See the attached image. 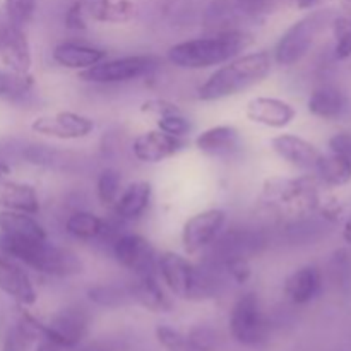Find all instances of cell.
Here are the masks:
<instances>
[{"label": "cell", "instance_id": "10", "mask_svg": "<svg viewBox=\"0 0 351 351\" xmlns=\"http://www.w3.org/2000/svg\"><path fill=\"white\" fill-rule=\"evenodd\" d=\"M226 225V213L223 209H206L197 213L185 221L182 228V245L192 256L206 247L213 245L215 240L223 233Z\"/></svg>", "mask_w": 351, "mask_h": 351}, {"label": "cell", "instance_id": "38", "mask_svg": "<svg viewBox=\"0 0 351 351\" xmlns=\"http://www.w3.org/2000/svg\"><path fill=\"white\" fill-rule=\"evenodd\" d=\"M141 112L149 113V115H156L158 119L165 115H171V113H180V106L177 103L170 101L165 98H151L141 105Z\"/></svg>", "mask_w": 351, "mask_h": 351}, {"label": "cell", "instance_id": "31", "mask_svg": "<svg viewBox=\"0 0 351 351\" xmlns=\"http://www.w3.org/2000/svg\"><path fill=\"white\" fill-rule=\"evenodd\" d=\"M122 192V175L115 168H106L99 173L96 182V195L98 201L106 208H113Z\"/></svg>", "mask_w": 351, "mask_h": 351}, {"label": "cell", "instance_id": "8", "mask_svg": "<svg viewBox=\"0 0 351 351\" xmlns=\"http://www.w3.org/2000/svg\"><path fill=\"white\" fill-rule=\"evenodd\" d=\"M89 329V314L81 307H65L50 319L41 321V338L60 348H74L84 339Z\"/></svg>", "mask_w": 351, "mask_h": 351}, {"label": "cell", "instance_id": "47", "mask_svg": "<svg viewBox=\"0 0 351 351\" xmlns=\"http://www.w3.org/2000/svg\"><path fill=\"white\" fill-rule=\"evenodd\" d=\"M341 7L351 16V0H341Z\"/></svg>", "mask_w": 351, "mask_h": 351}, {"label": "cell", "instance_id": "41", "mask_svg": "<svg viewBox=\"0 0 351 351\" xmlns=\"http://www.w3.org/2000/svg\"><path fill=\"white\" fill-rule=\"evenodd\" d=\"M329 149L331 153L345 154L351 160V132H339L329 139Z\"/></svg>", "mask_w": 351, "mask_h": 351}, {"label": "cell", "instance_id": "7", "mask_svg": "<svg viewBox=\"0 0 351 351\" xmlns=\"http://www.w3.org/2000/svg\"><path fill=\"white\" fill-rule=\"evenodd\" d=\"M160 60L154 55H127V57L103 60L93 67L81 71L77 77L91 84H119L136 81L156 71Z\"/></svg>", "mask_w": 351, "mask_h": 351}, {"label": "cell", "instance_id": "33", "mask_svg": "<svg viewBox=\"0 0 351 351\" xmlns=\"http://www.w3.org/2000/svg\"><path fill=\"white\" fill-rule=\"evenodd\" d=\"M335 34V58L346 60L351 57V17L336 16L331 23Z\"/></svg>", "mask_w": 351, "mask_h": 351}, {"label": "cell", "instance_id": "3", "mask_svg": "<svg viewBox=\"0 0 351 351\" xmlns=\"http://www.w3.org/2000/svg\"><path fill=\"white\" fill-rule=\"evenodd\" d=\"M158 274L175 297L187 302L209 300L216 295L218 285L215 278L199 269L187 257L177 252H163L158 256Z\"/></svg>", "mask_w": 351, "mask_h": 351}, {"label": "cell", "instance_id": "32", "mask_svg": "<svg viewBox=\"0 0 351 351\" xmlns=\"http://www.w3.org/2000/svg\"><path fill=\"white\" fill-rule=\"evenodd\" d=\"M240 16L252 21H263L276 10L287 7L291 0H233Z\"/></svg>", "mask_w": 351, "mask_h": 351}, {"label": "cell", "instance_id": "23", "mask_svg": "<svg viewBox=\"0 0 351 351\" xmlns=\"http://www.w3.org/2000/svg\"><path fill=\"white\" fill-rule=\"evenodd\" d=\"M308 112L324 120H336L348 108V98L335 84H322L311 93L307 99Z\"/></svg>", "mask_w": 351, "mask_h": 351}, {"label": "cell", "instance_id": "44", "mask_svg": "<svg viewBox=\"0 0 351 351\" xmlns=\"http://www.w3.org/2000/svg\"><path fill=\"white\" fill-rule=\"evenodd\" d=\"M81 351H113V348L110 345H105V343H95V345L86 346V348Z\"/></svg>", "mask_w": 351, "mask_h": 351}, {"label": "cell", "instance_id": "27", "mask_svg": "<svg viewBox=\"0 0 351 351\" xmlns=\"http://www.w3.org/2000/svg\"><path fill=\"white\" fill-rule=\"evenodd\" d=\"M65 232L77 240H98L108 232V223L101 216L89 211H77L71 215L65 221Z\"/></svg>", "mask_w": 351, "mask_h": 351}, {"label": "cell", "instance_id": "2", "mask_svg": "<svg viewBox=\"0 0 351 351\" xmlns=\"http://www.w3.org/2000/svg\"><path fill=\"white\" fill-rule=\"evenodd\" d=\"M273 65V57L266 50L239 55L209 75L197 89V98L201 101H219L240 95L263 82L271 74Z\"/></svg>", "mask_w": 351, "mask_h": 351}, {"label": "cell", "instance_id": "35", "mask_svg": "<svg viewBox=\"0 0 351 351\" xmlns=\"http://www.w3.org/2000/svg\"><path fill=\"white\" fill-rule=\"evenodd\" d=\"M36 10V0H5L7 21L24 27Z\"/></svg>", "mask_w": 351, "mask_h": 351}, {"label": "cell", "instance_id": "1", "mask_svg": "<svg viewBox=\"0 0 351 351\" xmlns=\"http://www.w3.org/2000/svg\"><path fill=\"white\" fill-rule=\"evenodd\" d=\"M250 45L252 34L237 27L173 45L168 50L167 57L175 67L185 71H201L226 64L232 58L239 57Z\"/></svg>", "mask_w": 351, "mask_h": 351}, {"label": "cell", "instance_id": "16", "mask_svg": "<svg viewBox=\"0 0 351 351\" xmlns=\"http://www.w3.org/2000/svg\"><path fill=\"white\" fill-rule=\"evenodd\" d=\"M271 147L274 153L290 163L291 167H297L300 170H312L314 171L315 165L321 160L322 153L308 143L307 139L295 134H281L271 139Z\"/></svg>", "mask_w": 351, "mask_h": 351}, {"label": "cell", "instance_id": "30", "mask_svg": "<svg viewBox=\"0 0 351 351\" xmlns=\"http://www.w3.org/2000/svg\"><path fill=\"white\" fill-rule=\"evenodd\" d=\"M88 298L95 302L99 307H122V305L132 304L129 288L113 287V285H99L88 290Z\"/></svg>", "mask_w": 351, "mask_h": 351}, {"label": "cell", "instance_id": "24", "mask_svg": "<svg viewBox=\"0 0 351 351\" xmlns=\"http://www.w3.org/2000/svg\"><path fill=\"white\" fill-rule=\"evenodd\" d=\"M41 338V319L34 317L21 305L19 321L10 326L3 339L2 351H29Z\"/></svg>", "mask_w": 351, "mask_h": 351}, {"label": "cell", "instance_id": "14", "mask_svg": "<svg viewBox=\"0 0 351 351\" xmlns=\"http://www.w3.org/2000/svg\"><path fill=\"white\" fill-rule=\"evenodd\" d=\"M245 117L250 122L269 127V129H285L295 120L297 110L285 99L257 96L247 103Z\"/></svg>", "mask_w": 351, "mask_h": 351}, {"label": "cell", "instance_id": "25", "mask_svg": "<svg viewBox=\"0 0 351 351\" xmlns=\"http://www.w3.org/2000/svg\"><path fill=\"white\" fill-rule=\"evenodd\" d=\"M315 178L326 187H345L351 182V160L345 154H322L314 168Z\"/></svg>", "mask_w": 351, "mask_h": 351}, {"label": "cell", "instance_id": "42", "mask_svg": "<svg viewBox=\"0 0 351 351\" xmlns=\"http://www.w3.org/2000/svg\"><path fill=\"white\" fill-rule=\"evenodd\" d=\"M322 2H324V0H295V3H297V7L300 10L315 9V7L321 5Z\"/></svg>", "mask_w": 351, "mask_h": 351}, {"label": "cell", "instance_id": "13", "mask_svg": "<svg viewBox=\"0 0 351 351\" xmlns=\"http://www.w3.org/2000/svg\"><path fill=\"white\" fill-rule=\"evenodd\" d=\"M185 143L180 137L161 132L160 129L139 134L132 143V154L143 163H161L173 158L184 149Z\"/></svg>", "mask_w": 351, "mask_h": 351}, {"label": "cell", "instance_id": "43", "mask_svg": "<svg viewBox=\"0 0 351 351\" xmlns=\"http://www.w3.org/2000/svg\"><path fill=\"white\" fill-rule=\"evenodd\" d=\"M34 351H60V346H57L55 343L48 341V339H43V341L36 346V350Z\"/></svg>", "mask_w": 351, "mask_h": 351}, {"label": "cell", "instance_id": "9", "mask_svg": "<svg viewBox=\"0 0 351 351\" xmlns=\"http://www.w3.org/2000/svg\"><path fill=\"white\" fill-rule=\"evenodd\" d=\"M113 256L134 276L158 274V254L153 243L137 233H125L113 242Z\"/></svg>", "mask_w": 351, "mask_h": 351}, {"label": "cell", "instance_id": "4", "mask_svg": "<svg viewBox=\"0 0 351 351\" xmlns=\"http://www.w3.org/2000/svg\"><path fill=\"white\" fill-rule=\"evenodd\" d=\"M336 14L331 9H319L291 24L274 47L273 60L281 67H291L304 60L315 40L326 27L331 26Z\"/></svg>", "mask_w": 351, "mask_h": 351}, {"label": "cell", "instance_id": "5", "mask_svg": "<svg viewBox=\"0 0 351 351\" xmlns=\"http://www.w3.org/2000/svg\"><path fill=\"white\" fill-rule=\"evenodd\" d=\"M317 184L315 177L269 178L264 184L263 195L276 211L293 218H305L321 206Z\"/></svg>", "mask_w": 351, "mask_h": 351}, {"label": "cell", "instance_id": "36", "mask_svg": "<svg viewBox=\"0 0 351 351\" xmlns=\"http://www.w3.org/2000/svg\"><path fill=\"white\" fill-rule=\"evenodd\" d=\"M158 129L165 134H170L173 137H185L189 132H191L192 125L191 120L184 115V113H171V115L160 117L156 122Z\"/></svg>", "mask_w": 351, "mask_h": 351}, {"label": "cell", "instance_id": "40", "mask_svg": "<svg viewBox=\"0 0 351 351\" xmlns=\"http://www.w3.org/2000/svg\"><path fill=\"white\" fill-rule=\"evenodd\" d=\"M65 26L71 31H84L88 27L86 24V12L82 2H74L69 7L65 14Z\"/></svg>", "mask_w": 351, "mask_h": 351}, {"label": "cell", "instance_id": "21", "mask_svg": "<svg viewBox=\"0 0 351 351\" xmlns=\"http://www.w3.org/2000/svg\"><path fill=\"white\" fill-rule=\"evenodd\" d=\"M51 57L60 67L81 72L105 60L106 50L75 41H62L53 48Z\"/></svg>", "mask_w": 351, "mask_h": 351}, {"label": "cell", "instance_id": "22", "mask_svg": "<svg viewBox=\"0 0 351 351\" xmlns=\"http://www.w3.org/2000/svg\"><path fill=\"white\" fill-rule=\"evenodd\" d=\"M0 209L34 216L40 213V195L33 185L2 178L0 180Z\"/></svg>", "mask_w": 351, "mask_h": 351}, {"label": "cell", "instance_id": "45", "mask_svg": "<svg viewBox=\"0 0 351 351\" xmlns=\"http://www.w3.org/2000/svg\"><path fill=\"white\" fill-rule=\"evenodd\" d=\"M9 173H10V165L7 163L5 158L0 156V180H2V178H5Z\"/></svg>", "mask_w": 351, "mask_h": 351}, {"label": "cell", "instance_id": "26", "mask_svg": "<svg viewBox=\"0 0 351 351\" xmlns=\"http://www.w3.org/2000/svg\"><path fill=\"white\" fill-rule=\"evenodd\" d=\"M137 7L132 0H91L88 14L96 23L123 24L136 17Z\"/></svg>", "mask_w": 351, "mask_h": 351}, {"label": "cell", "instance_id": "39", "mask_svg": "<svg viewBox=\"0 0 351 351\" xmlns=\"http://www.w3.org/2000/svg\"><path fill=\"white\" fill-rule=\"evenodd\" d=\"M189 339L202 351H215L216 346H218V336L213 329L206 328V326H199V328L192 329L189 332Z\"/></svg>", "mask_w": 351, "mask_h": 351}, {"label": "cell", "instance_id": "29", "mask_svg": "<svg viewBox=\"0 0 351 351\" xmlns=\"http://www.w3.org/2000/svg\"><path fill=\"white\" fill-rule=\"evenodd\" d=\"M34 89V77L27 74L7 71L0 72V99L19 103L24 101Z\"/></svg>", "mask_w": 351, "mask_h": 351}, {"label": "cell", "instance_id": "17", "mask_svg": "<svg viewBox=\"0 0 351 351\" xmlns=\"http://www.w3.org/2000/svg\"><path fill=\"white\" fill-rule=\"evenodd\" d=\"M195 147L211 158H230L242 147V136L233 125H215L195 137Z\"/></svg>", "mask_w": 351, "mask_h": 351}, {"label": "cell", "instance_id": "46", "mask_svg": "<svg viewBox=\"0 0 351 351\" xmlns=\"http://www.w3.org/2000/svg\"><path fill=\"white\" fill-rule=\"evenodd\" d=\"M343 240L351 245V218L346 219L345 226H343Z\"/></svg>", "mask_w": 351, "mask_h": 351}, {"label": "cell", "instance_id": "28", "mask_svg": "<svg viewBox=\"0 0 351 351\" xmlns=\"http://www.w3.org/2000/svg\"><path fill=\"white\" fill-rule=\"evenodd\" d=\"M0 233L17 237H29V239L47 240V232L43 226L33 218V215L19 211H5L0 209Z\"/></svg>", "mask_w": 351, "mask_h": 351}, {"label": "cell", "instance_id": "15", "mask_svg": "<svg viewBox=\"0 0 351 351\" xmlns=\"http://www.w3.org/2000/svg\"><path fill=\"white\" fill-rule=\"evenodd\" d=\"M0 291L23 307H29L38 298L29 274L17 264V261L3 254H0Z\"/></svg>", "mask_w": 351, "mask_h": 351}, {"label": "cell", "instance_id": "20", "mask_svg": "<svg viewBox=\"0 0 351 351\" xmlns=\"http://www.w3.org/2000/svg\"><path fill=\"white\" fill-rule=\"evenodd\" d=\"M158 274H147V276H136V281L130 283L129 293L134 304L141 305L153 314H168L173 308V302L165 293L158 281Z\"/></svg>", "mask_w": 351, "mask_h": 351}, {"label": "cell", "instance_id": "18", "mask_svg": "<svg viewBox=\"0 0 351 351\" xmlns=\"http://www.w3.org/2000/svg\"><path fill=\"white\" fill-rule=\"evenodd\" d=\"M322 290V273L317 266H302L285 280V297L293 305H307Z\"/></svg>", "mask_w": 351, "mask_h": 351}, {"label": "cell", "instance_id": "6", "mask_svg": "<svg viewBox=\"0 0 351 351\" xmlns=\"http://www.w3.org/2000/svg\"><path fill=\"white\" fill-rule=\"evenodd\" d=\"M230 335L239 345L257 348L269 339V321L254 291L240 295L233 304L228 319Z\"/></svg>", "mask_w": 351, "mask_h": 351}, {"label": "cell", "instance_id": "19", "mask_svg": "<svg viewBox=\"0 0 351 351\" xmlns=\"http://www.w3.org/2000/svg\"><path fill=\"white\" fill-rule=\"evenodd\" d=\"M153 201V185L146 180H137L122 189L113 211L120 221H137L146 215Z\"/></svg>", "mask_w": 351, "mask_h": 351}, {"label": "cell", "instance_id": "11", "mask_svg": "<svg viewBox=\"0 0 351 351\" xmlns=\"http://www.w3.org/2000/svg\"><path fill=\"white\" fill-rule=\"evenodd\" d=\"M31 130L58 141L84 139L95 130V120L75 112H57L53 115L36 117Z\"/></svg>", "mask_w": 351, "mask_h": 351}, {"label": "cell", "instance_id": "37", "mask_svg": "<svg viewBox=\"0 0 351 351\" xmlns=\"http://www.w3.org/2000/svg\"><path fill=\"white\" fill-rule=\"evenodd\" d=\"M223 271L230 276V280L235 281L237 285H243L249 281L252 269H250L249 257H228L218 264Z\"/></svg>", "mask_w": 351, "mask_h": 351}, {"label": "cell", "instance_id": "12", "mask_svg": "<svg viewBox=\"0 0 351 351\" xmlns=\"http://www.w3.org/2000/svg\"><path fill=\"white\" fill-rule=\"evenodd\" d=\"M0 60L9 71L27 74L31 71V48L26 33L12 23L0 24Z\"/></svg>", "mask_w": 351, "mask_h": 351}, {"label": "cell", "instance_id": "34", "mask_svg": "<svg viewBox=\"0 0 351 351\" xmlns=\"http://www.w3.org/2000/svg\"><path fill=\"white\" fill-rule=\"evenodd\" d=\"M156 339L167 351H202L189 339V336L182 335L170 326H158Z\"/></svg>", "mask_w": 351, "mask_h": 351}]
</instances>
